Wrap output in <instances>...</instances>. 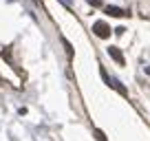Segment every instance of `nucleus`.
Returning <instances> with one entry per match:
<instances>
[{
	"mask_svg": "<svg viewBox=\"0 0 150 141\" xmlns=\"http://www.w3.org/2000/svg\"><path fill=\"white\" fill-rule=\"evenodd\" d=\"M93 31H95L97 38H108V35H110V27H108L106 22H95L93 24Z\"/></svg>",
	"mask_w": 150,
	"mask_h": 141,
	"instance_id": "f257e3e1",
	"label": "nucleus"
},
{
	"mask_svg": "<svg viewBox=\"0 0 150 141\" xmlns=\"http://www.w3.org/2000/svg\"><path fill=\"white\" fill-rule=\"evenodd\" d=\"M108 53H110V55L115 57V60H117L119 64H124V55L119 53V49H117V47H110V49H108Z\"/></svg>",
	"mask_w": 150,
	"mask_h": 141,
	"instance_id": "7ed1b4c3",
	"label": "nucleus"
},
{
	"mask_svg": "<svg viewBox=\"0 0 150 141\" xmlns=\"http://www.w3.org/2000/svg\"><path fill=\"white\" fill-rule=\"evenodd\" d=\"M106 13L112 16V18H122V16H128V11L119 9V7H106Z\"/></svg>",
	"mask_w": 150,
	"mask_h": 141,
	"instance_id": "f03ea898",
	"label": "nucleus"
}]
</instances>
